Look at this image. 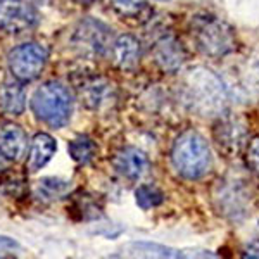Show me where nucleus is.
I'll return each instance as SVG.
<instances>
[{"label": "nucleus", "mask_w": 259, "mask_h": 259, "mask_svg": "<svg viewBox=\"0 0 259 259\" xmlns=\"http://www.w3.org/2000/svg\"><path fill=\"white\" fill-rule=\"evenodd\" d=\"M114 169L118 171L121 177H124L126 180L132 182H139L147 175V171L150 168L149 157L145 156L142 150L135 147H124L121 149L118 154L114 156Z\"/></svg>", "instance_id": "obj_8"}, {"label": "nucleus", "mask_w": 259, "mask_h": 259, "mask_svg": "<svg viewBox=\"0 0 259 259\" xmlns=\"http://www.w3.org/2000/svg\"><path fill=\"white\" fill-rule=\"evenodd\" d=\"M242 257L259 259V239H252L244 245V249H242Z\"/></svg>", "instance_id": "obj_24"}, {"label": "nucleus", "mask_w": 259, "mask_h": 259, "mask_svg": "<svg viewBox=\"0 0 259 259\" xmlns=\"http://www.w3.org/2000/svg\"><path fill=\"white\" fill-rule=\"evenodd\" d=\"M28 150V137L19 124H0V152L9 161H19Z\"/></svg>", "instance_id": "obj_9"}, {"label": "nucleus", "mask_w": 259, "mask_h": 259, "mask_svg": "<svg viewBox=\"0 0 259 259\" xmlns=\"http://www.w3.org/2000/svg\"><path fill=\"white\" fill-rule=\"evenodd\" d=\"M135 200L142 209H150L164 202V194L154 185H140L135 190Z\"/></svg>", "instance_id": "obj_19"}, {"label": "nucleus", "mask_w": 259, "mask_h": 259, "mask_svg": "<svg viewBox=\"0 0 259 259\" xmlns=\"http://www.w3.org/2000/svg\"><path fill=\"white\" fill-rule=\"evenodd\" d=\"M242 130H239L237 123L227 121V123H221L220 126V135H218V144L220 147H235L239 145V142L242 139Z\"/></svg>", "instance_id": "obj_20"}, {"label": "nucleus", "mask_w": 259, "mask_h": 259, "mask_svg": "<svg viewBox=\"0 0 259 259\" xmlns=\"http://www.w3.org/2000/svg\"><path fill=\"white\" fill-rule=\"evenodd\" d=\"M183 97L190 109L200 116L221 114L228 106V92L216 73L207 68H194L183 78Z\"/></svg>", "instance_id": "obj_1"}, {"label": "nucleus", "mask_w": 259, "mask_h": 259, "mask_svg": "<svg viewBox=\"0 0 259 259\" xmlns=\"http://www.w3.org/2000/svg\"><path fill=\"white\" fill-rule=\"evenodd\" d=\"M78 4H80V6H90V4H94L95 0H76Z\"/></svg>", "instance_id": "obj_26"}, {"label": "nucleus", "mask_w": 259, "mask_h": 259, "mask_svg": "<svg viewBox=\"0 0 259 259\" xmlns=\"http://www.w3.org/2000/svg\"><path fill=\"white\" fill-rule=\"evenodd\" d=\"M38 11L30 0H0V31L21 35L38 24Z\"/></svg>", "instance_id": "obj_7"}, {"label": "nucleus", "mask_w": 259, "mask_h": 259, "mask_svg": "<svg viewBox=\"0 0 259 259\" xmlns=\"http://www.w3.org/2000/svg\"><path fill=\"white\" fill-rule=\"evenodd\" d=\"M81 99L87 107L94 111H102L114 100V87L106 78H92L81 85Z\"/></svg>", "instance_id": "obj_11"}, {"label": "nucleus", "mask_w": 259, "mask_h": 259, "mask_svg": "<svg viewBox=\"0 0 259 259\" xmlns=\"http://www.w3.org/2000/svg\"><path fill=\"white\" fill-rule=\"evenodd\" d=\"M68 150H69V156L73 157L76 162L80 164H87L94 159L95 152H97V145L95 142L87 135H80L76 137L74 140H71L68 144Z\"/></svg>", "instance_id": "obj_18"}, {"label": "nucleus", "mask_w": 259, "mask_h": 259, "mask_svg": "<svg viewBox=\"0 0 259 259\" xmlns=\"http://www.w3.org/2000/svg\"><path fill=\"white\" fill-rule=\"evenodd\" d=\"M161 2H166V0H161Z\"/></svg>", "instance_id": "obj_27"}, {"label": "nucleus", "mask_w": 259, "mask_h": 259, "mask_svg": "<svg viewBox=\"0 0 259 259\" xmlns=\"http://www.w3.org/2000/svg\"><path fill=\"white\" fill-rule=\"evenodd\" d=\"M0 109L12 116L23 114L26 109V94L18 81H6L0 87Z\"/></svg>", "instance_id": "obj_16"}, {"label": "nucleus", "mask_w": 259, "mask_h": 259, "mask_svg": "<svg viewBox=\"0 0 259 259\" xmlns=\"http://www.w3.org/2000/svg\"><path fill=\"white\" fill-rule=\"evenodd\" d=\"M71 190V182L56 177H47L38 180L35 187V195L40 200H56L64 197Z\"/></svg>", "instance_id": "obj_17"}, {"label": "nucleus", "mask_w": 259, "mask_h": 259, "mask_svg": "<svg viewBox=\"0 0 259 259\" xmlns=\"http://www.w3.org/2000/svg\"><path fill=\"white\" fill-rule=\"evenodd\" d=\"M123 250L128 256H135V257H168V259L194 257L192 254H187L185 250L166 247V245L154 244V242H132V244L124 245Z\"/></svg>", "instance_id": "obj_14"}, {"label": "nucleus", "mask_w": 259, "mask_h": 259, "mask_svg": "<svg viewBox=\"0 0 259 259\" xmlns=\"http://www.w3.org/2000/svg\"><path fill=\"white\" fill-rule=\"evenodd\" d=\"M154 59L164 71H178L185 61V50L173 36H162L154 45Z\"/></svg>", "instance_id": "obj_12"}, {"label": "nucleus", "mask_w": 259, "mask_h": 259, "mask_svg": "<svg viewBox=\"0 0 259 259\" xmlns=\"http://www.w3.org/2000/svg\"><path fill=\"white\" fill-rule=\"evenodd\" d=\"M220 209L223 214H230L232 218H240L247 212V194L239 185H227L220 190Z\"/></svg>", "instance_id": "obj_15"}, {"label": "nucleus", "mask_w": 259, "mask_h": 259, "mask_svg": "<svg viewBox=\"0 0 259 259\" xmlns=\"http://www.w3.org/2000/svg\"><path fill=\"white\" fill-rule=\"evenodd\" d=\"M109 52L114 64L123 71H133L140 62V44L133 35H119Z\"/></svg>", "instance_id": "obj_10"}, {"label": "nucleus", "mask_w": 259, "mask_h": 259, "mask_svg": "<svg viewBox=\"0 0 259 259\" xmlns=\"http://www.w3.org/2000/svg\"><path fill=\"white\" fill-rule=\"evenodd\" d=\"M245 164H247V168L254 175L259 177V135L252 137L247 142V147H245Z\"/></svg>", "instance_id": "obj_21"}, {"label": "nucleus", "mask_w": 259, "mask_h": 259, "mask_svg": "<svg viewBox=\"0 0 259 259\" xmlns=\"http://www.w3.org/2000/svg\"><path fill=\"white\" fill-rule=\"evenodd\" d=\"M71 45L83 56L99 57L111 50V28L102 21L85 19L74 26L71 33Z\"/></svg>", "instance_id": "obj_5"}, {"label": "nucleus", "mask_w": 259, "mask_h": 259, "mask_svg": "<svg viewBox=\"0 0 259 259\" xmlns=\"http://www.w3.org/2000/svg\"><path fill=\"white\" fill-rule=\"evenodd\" d=\"M57 150V142L49 135V133H38L31 140L30 150H28L26 168L30 173H36L44 168L47 162L52 159Z\"/></svg>", "instance_id": "obj_13"}, {"label": "nucleus", "mask_w": 259, "mask_h": 259, "mask_svg": "<svg viewBox=\"0 0 259 259\" xmlns=\"http://www.w3.org/2000/svg\"><path fill=\"white\" fill-rule=\"evenodd\" d=\"M19 250V244L11 237L0 235V257H11Z\"/></svg>", "instance_id": "obj_23"}, {"label": "nucleus", "mask_w": 259, "mask_h": 259, "mask_svg": "<svg viewBox=\"0 0 259 259\" xmlns=\"http://www.w3.org/2000/svg\"><path fill=\"white\" fill-rule=\"evenodd\" d=\"M31 109L41 123L52 128H62L69 123L73 112V97L68 87L59 81H47L35 90Z\"/></svg>", "instance_id": "obj_3"}, {"label": "nucleus", "mask_w": 259, "mask_h": 259, "mask_svg": "<svg viewBox=\"0 0 259 259\" xmlns=\"http://www.w3.org/2000/svg\"><path fill=\"white\" fill-rule=\"evenodd\" d=\"M171 162L180 177L199 180L209 173L212 166L211 149L197 132H185L178 137L171 150Z\"/></svg>", "instance_id": "obj_2"}, {"label": "nucleus", "mask_w": 259, "mask_h": 259, "mask_svg": "<svg viewBox=\"0 0 259 259\" xmlns=\"http://www.w3.org/2000/svg\"><path fill=\"white\" fill-rule=\"evenodd\" d=\"M111 2L121 14H137L144 7L145 0H111Z\"/></svg>", "instance_id": "obj_22"}, {"label": "nucleus", "mask_w": 259, "mask_h": 259, "mask_svg": "<svg viewBox=\"0 0 259 259\" xmlns=\"http://www.w3.org/2000/svg\"><path fill=\"white\" fill-rule=\"evenodd\" d=\"M49 59L47 49L41 44H23L14 47L7 56V64L12 76L19 81H33L40 76Z\"/></svg>", "instance_id": "obj_6"}, {"label": "nucleus", "mask_w": 259, "mask_h": 259, "mask_svg": "<svg viewBox=\"0 0 259 259\" xmlns=\"http://www.w3.org/2000/svg\"><path fill=\"white\" fill-rule=\"evenodd\" d=\"M7 164H9V159H7V157L4 156L2 152H0V173L7 169Z\"/></svg>", "instance_id": "obj_25"}, {"label": "nucleus", "mask_w": 259, "mask_h": 259, "mask_svg": "<svg viewBox=\"0 0 259 259\" xmlns=\"http://www.w3.org/2000/svg\"><path fill=\"white\" fill-rule=\"evenodd\" d=\"M41 2H45V0H41Z\"/></svg>", "instance_id": "obj_28"}, {"label": "nucleus", "mask_w": 259, "mask_h": 259, "mask_svg": "<svg viewBox=\"0 0 259 259\" xmlns=\"http://www.w3.org/2000/svg\"><path fill=\"white\" fill-rule=\"evenodd\" d=\"M192 30L197 49L209 57H223L237 47L235 30L214 16H197Z\"/></svg>", "instance_id": "obj_4"}]
</instances>
